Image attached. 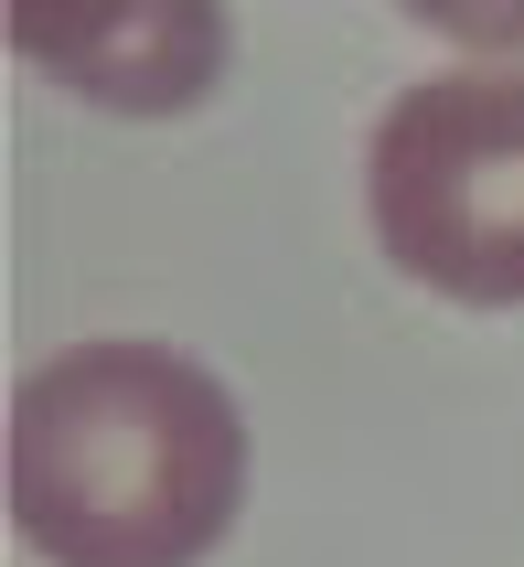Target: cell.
<instances>
[{"mask_svg":"<svg viewBox=\"0 0 524 567\" xmlns=\"http://www.w3.org/2000/svg\"><path fill=\"white\" fill-rule=\"evenodd\" d=\"M247 504V417L172 343H75L11 385V525L43 567H204Z\"/></svg>","mask_w":524,"mask_h":567,"instance_id":"6da1fadb","label":"cell"},{"mask_svg":"<svg viewBox=\"0 0 524 567\" xmlns=\"http://www.w3.org/2000/svg\"><path fill=\"white\" fill-rule=\"evenodd\" d=\"M364 215L418 289L524 311V64L407 86L364 151Z\"/></svg>","mask_w":524,"mask_h":567,"instance_id":"7a4b0ae2","label":"cell"},{"mask_svg":"<svg viewBox=\"0 0 524 567\" xmlns=\"http://www.w3.org/2000/svg\"><path fill=\"white\" fill-rule=\"evenodd\" d=\"M11 54L119 118H183L225 75L215 0H11Z\"/></svg>","mask_w":524,"mask_h":567,"instance_id":"3957f363","label":"cell"},{"mask_svg":"<svg viewBox=\"0 0 524 567\" xmlns=\"http://www.w3.org/2000/svg\"><path fill=\"white\" fill-rule=\"evenodd\" d=\"M397 11L471 43V54H524V0H397Z\"/></svg>","mask_w":524,"mask_h":567,"instance_id":"277c9868","label":"cell"}]
</instances>
